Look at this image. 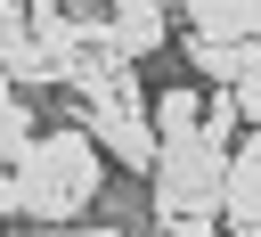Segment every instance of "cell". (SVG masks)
Returning a JSON list of instances; mask_svg holds the SVG:
<instances>
[{
  "instance_id": "obj_1",
  "label": "cell",
  "mask_w": 261,
  "mask_h": 237,
  "mask_svg": "<svg viewBox=\"0 0 261 237\" xmlns=\"http://www.w3.org/2000/svg\"><path fill=\"white\" fill-rule=\"evenodd\" d=\"M98 188H106V147L90 139V123H57V131H41V147L24 163H8L0 204L24 229H82Z\"/></svg>"
},
{
  "instance_id": "obj_12",
  "label": "cell",
  "mask_w": 261,
  "mask_h": 237,
  "mask_svg": "<svg viewBox=\"0 0 261 237\" xmlns=\"http://www.w3.org/2000/svg\"><path fill=\"white\" fill-rule=\"evenodd\" d=\"M237 114H245V139H261V65L237 82Z\"/></svg>"
},
{
  "instance_id": "obj_14",
  "label": "cell",
  "mask_w": 261,
  "mask_h": 237,
  "mask_svg": "<svg viewBox=\"0 0 261 237\" xmlns=\"http://www.w3.org/2000/svg\"><path fill=\"white\" fill-rule=\"evenodd\" d=\"M163 237H228L220 221H196V229H163Z\"/></svg>"
},
{
  "instance_id": "obj_10",
  "label": "cell",
  "mask_w": 261,
  "mask_h": 237,
  "mask_svg": "<svg viewBox=\"0 0 261 237\" xmlns=\"http://www.w3.org/2000/svg\"><path fill=\"white\" fill-rule=\"evenodd\" d=\"M33 147H41V114H33V98H24V90H8V98H0V155H8V163H24Z\"/></svg>"
},
{
  "instance_id": "obj_5",
  "label": "cell",
  "mask_w": 261,
  "mask_h": 237,
  "mask_svg": "<svg viewBox=\"0 0 261 237\" xmlns=\"http://www.w3.org/2000/svg\"><path fill=\"white\" fill-rule=\"evenodd\" d=\"M188 41H228V49H261V0H188L179 8Z\"/></svg>"
},
{
  "instance_id": "obj_7",
  "label": "cell",
  "mask_w": 261,
  "mask_h": 237,
  "mask_svg": "<svg viewBox=\"0 0 261 237\" xmlns=\"http://www.w3.org/2000/svg\"><path fill=\"white\" fill-rule=\"evenodd\" d=\"M106 33H114V49L139 65V57H155V49L171 41V8H155V0H122V8H106Z\"/></svg>"
},
{
  "instance_id": "obj_6",
  "label": "cell",
  "mask_w": 261,
  "mask_h": 237,
  "mask_svg": "<svg viewBox=\"0 0 261 237\" xmlns=\"http://www.w3.org/2000/svg\"><path fill=\"white\" fill-rule=\"evenodd\" d=\"M228 237H261V139H245L228 155V204H220Z\"/></svg>"
},
{
  "instance_id": "obj_3",
  "label": "cell",
  "mask_w": 261,
  "mask_h": 237,
  "mask_svg": "<svg viewBox=\"0 0 261 237\" xmlns=\"http://www.w3.org/2000/svg\"><path fill=\"white\" fill-rule=\"evenodd\" d=\"M82 123H90V139L114 163H130V172H155L163 163V131H155V98L139 90V65L114 74L98 98H82Z\"/></svg>"
},
{
  "instance_id": "obj_9",
  "label": "cell",
  "mask_w": 261,
  "mask_h": 237,
  "mask_svg": "<svg viewBox=\"0 0 261 237\" xmlns=\"http://www.w3.org/2000/svg\"><path fill=\"white\" fill-rule=\"evenodd\" d=\"M188 65H196V82H212V90H237L253 65H261V49H228V41H188Z\"/></svg>"
},
{
  "instance_id": "obj_2",
  "label": "cell",
  "mask_w": 261,
  "mask_h": 237,
  "mask_svg": "<svg viewBox=\"0 0 261 237\" xmlns=\"http://www.w3.org/2000/svg\"><path fill=\"white\" fill-rule=\"evenodd\" d=\"M147 204H155L163 229L220 221V204H228V147H212V139H179V147H163V163L147 172Z\"/></svg>"
},
{
  "instance_id": "obj_11",
  "label": "cell",
  "mask_w": 261,
  "mask_h": 237,
  "mask_svg": "<svg viewBox=\"0 0 261 237\" xmlns=\"http://www.w3.org/2000/svg\"><path fill=\"white\" fill-rule=\"evenodd\" d=\"M237 131H245V114H237V90H212V123H204V139H212V147H228V155H237V147H245V139H237Z\"/></svg>"
},
{
  "instance_id": "obj_4",
  "label": "cell",
  "mask_w": 261,
  "mask_h": 237,
  "mask_svg": "<svg viewBox=\"0 0 261 237\" xmlns=\"http://www.w3.org/2000/svg\"><path fill=\"white\" fill-rule=\"evenodd\" d=\"M0 74H8V90H41V82H65L57 49L33 33V8H0Z\"/></svg>"
},
{
  "instance_id": "obj_8",
  "label": "cell",
  "mask_w": 261,
  "mask_h": 237,
  "mask_svg": "<svg viewBox=\"0 0 261 237\" xmlns=\"http://www.w3.org/2000/svg\"><path fill=\"white\" fill-rule=\"evenodd\" d=\"M204 123H212V98H204L196 82H171V90H155V131H163V147H179V139H204Z\"/></svg>"
},
{
  "instance_id": "obj_13",
  "label": "cell",
  "mask_w": 261,
  "mask_h": 237,
  "mask_svg": "<svg viewBox=\"0 0 261 237\" xmlns=\"http://www.w3.org/2000/svg\"><path fill=\"white\" fill-rule=\"evenodd\" d=\"M16 237H130V229H98L90 221V229H16Z\"/></svg>"
}]
</instances>
